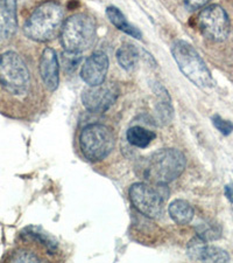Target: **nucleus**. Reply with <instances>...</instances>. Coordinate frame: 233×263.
<instances>
[{"label":"nucleus","instance_id":"f257e3e1","mask_svg":"<svg viewBox=\"0 0 233 263\" xmlns=\"http://www.w3.org/2000/svg\"><path fill=\"white\" fill-rule=\"evenodd\" d=\"M65 24V11L60 3L46 0L29 15L24 25V33L29 39L47 42L61 34Z\"/></svg>","mask_w":233,"mask_h":263},{"label":"nucleus","instance_id":"f03ea898","mask_svg":"<svg viewBox=\"0 0 233 263\" xmlns=\"http://www.w3.org/2000/svg\"><path fill=\"white\" fill-rule=\"evenodd\" d=\"M186 165L184 155L176 148H162L142 162L141 175L158 185L168 184L183 173Z\"/></svg>","mask_w":233,"mask_h":263},{"label":"nucleus","instance_id":"7ed1b4c3","mask_svg":"<svg viewBox=\"0 0 233 263\" xmlns=\"http://www.w3.org/2000/svg\"><path fill=\"white\" fill-rule=\"evenodd\" d=\"M172 54L180 70L194 84L204 89L214 86L209 68L192 45L182 40L176 41L172 47Z\"/></svg>","mask_w":233,"mask_h":263},{"label":"nucleus","instance_id":"20e7f679","mask_svg":"<svg viewBox=\"0 0 233 263\" xmlns=\"http://www.w3.org/2000/svg\"><path fill=\"white\" fill-rule=\"evenodd\" d=\"M96 40V23L92 16L77 13L68 18L62 26L61 42L67 52L82 53Z\"/></svg>","mask_w":233,"mask_h":263},{"label":"nucleus","instance_id":"39448f33","mask_svg":"<svg viewBox=\"0 0 233 263\" xmlns=\"http://www.w3.org/2000/svg\"><path fill=\"white\" fill-rule=\"evenodd\" d=\"M0 84L12 95L26 94L31 84V74L26 63L14 52L0 54Z\"/></svg>","mask_w":233,"mask_h":263},{"label":"nucleus","instance_id":"423d86ee","mask_svg":"<svg viewBox=\"0 0 233 263\" xmlns=\"http://www.w3.org/2000/svg\"><path fill=\"white\" fill-rule=\"evenodd\" d=\"M114 144L112 130L103 124H90L82 130L79 147L83 156L92 163L100 162L111 154Z\"/></svg>","mask_w":233,"mask_h":263},{"label":"nucleus","instance_id":"0eeeda50","mask_svg":"<svg viewBox=\"0 0 233 263\" xmlns=\"http://www.w3.org/2000/svg\"><path fill=\"white\" fill-rule=\"evenodd\" d=\"M197 25L206 39L215 42L224 41L230 33V19L219 5H210L198 14Z\"/></svg>","mask_w":233,"mask_h":263},{"label":"nucleus","instance_id":"6e6552de","mask_svg":"<svg viewBox=\"0 0 233 263\" xmlns=\"http://www.w3.org/2000/svg\"><path fill=\"white\" fill-rule=\"evenodd\" d=\"M130 199L134 209L148 218H158L163 210V196L159 190L145 182L131 186Z\"/></svg>","mask_w":233,"mask_h":263},{"label":"nucleus","instance_id":"1a4fd4ad","mask_svg":"<svg viewBox=\"0 0 233 263\" xmlns=\"http://www.w3.org/2000/svg\"><path fill=\"white\" fill-rule=\"evenodd\" d=\"M119 90L114 84H100L89 87L83 91L82 102L84 108L90 112H105L112 107Z\"/></svg>","mask_w":233,"mask_h":263},{"label":"nucleus","instance_id":"9d476101","mask_svg":"<svg viewBox=\"0 0 233 263\" xmlns=\"http://www.w3.org/2000/svg\"><path fill=\"white\" fill-rule=\"evenodd\" d=\"M109 69V58L103 52H96L89 57L80 69V78L89 87L100 86L105 81Z\"/></svg>","mask_w":233,"mask_h":263},{"label":"nucleus","instance_id":"9b49d317","mask_svg":"<svg viewBox=\"0 0 233 263\" xmlns=\"http://www.w3.org/2000/svg\"><path fill=\"white\" fill-rule=\"evenodd\" d=\"M188 256L190 260L198 262H227L230 256L225 250L206 245L200 237L190 241L188 245Z\"/></svg>","mask_w":233,"mask_h":263},{"label":"nucleus","instance_id":"f8f14e48","mask_svg":"<svg viewBox=\"0 0 233 263\" xmlns=\"http://www.w3.org/2000/svg\"><path fill=\"white\" fill-rule=\"evenodd\" d=\"M40 75L46 88L55 91L60 84V65L56 52L53 48H46L40 59Z\"/></svg>","mask_w":233,"mask_h":263},{"label":"nucleus","instance_id":"ddd939ff","mask_svg":"<svg viewBox=\"0 0 233 263\" xmlns=\"http://www.w3.org/2000/svg\"><path fill=\"white\" fill-rule=\"evenodd\" d=\"M16 28V0H0V40L13 36Z\"/></svg>","mask_w":233,"mask_h":263},{"label":"nucleus","instance_id":"4468645a","mask_svg":"<svg viewBox=\"0 0 233 263\" xmlns=\"http://www.w3.org/2000/svg\"><path fill=\"white\" fill-rule=\"evenodd\" d=\"M107 15L113 26H116L119 31L129 34V35L135 37V39H141L142 37V34L139 31V28L133 26L132 24H130L129 21H127L126 16L121 13L119 8L114 6H109L107 8Z\"/></svg>","mask_w":233,"mask_h":263},{"label":"nucleus","instance_id":"2eb2a0df","mask_svg":"<svg viewBox=\"0 0 233 263\" xmlns=\"http://www.w3.org/2000/svg\"><path fill=\"white\" fill-rule=\"evenodd\" d=\"M169 215L171 218L179 224H188L194 219L195 212L193 206L185 200H174L169 205Z\"/></svg>","mask_w":233,"mask_h":263},{"label":"nucleus","instance_id":"dca6fc26","mask_svg":"<svg viewBox=\"0 0 233 263\" xmlns=\"http://www.w3.org/2000/svg\"><path fill=\"white\" fill-rule=\"evenodd\" d=\"M139 59V49L134 45L129 44V42L121 45V47L117 52V60L119 62L121 68H124L125 70H133L135 66L138 65Z\"/></svg>","mask_w":233,"mask_h":263},{"label":"nucleus","instance_id":"f3484780","mask_svg":"<svg viewBox=\"0 0 233 263\" xmlns=\"http://www.w3.org/2000/svg\"><path fill=\"white\" fill-rule=\"evenodd\" d=\"M126 137L127 141L133 146L143 148L147 147L154 141L155 134L153 131L142 128V126H132V128L127 130Z\"/></svg>","mask_w":233,"mask_h":263},{"label":"nucleus","instance_id":"a211bd4d","mask_svg":"<svg viewBox=\"0 0 233 263\" xmlns=\"http://www.w3.org/2000/svg\"><path fill=\"white\" fill-rule=\"evenodd\" d=\"M28 233L26 235H28L29 237H33L34 240H36L37 242H40L42 246L48 249V252L50 253H55L57 250V242L55 241V239L53 236H50L48 233L42 232L41 230L36 227H32L28 228Z\"/></svg>","mask_w":233,"mask_h":263},{"label":"nucleus","instance_id":"6ab92c4d","mask_svg":"<svg viewBox=\"0 0 233 263\" xmlns=\"http://www.w3.org/2000/svg\"><path fill=\"white\" fill-rule=\"evenodd\" d=\"M197 235L203 241H213L217 240L220 237V230L216 224L203 223L197 227Z\"/></svg>","mask_w":233,"mask_h":263},{"label":"nucleus","instance_id":"aec40b11","mask_svg":"<svg viewBox=\"0 0 233 263\" xmlns=\"http://www.w3.org/2000/svg\"><path fill=\"white\" fill-rule=\"evenodd\" d=\"M80 61V53L66 52L62 55V66L66 71H73Z\"/></svg>","mask_w":233,"mask_h":263},{"label":"nucleus","instance_id":"412c9836","mask_svg":"<svg viewBox=\"0 0 233 263\" xmlns=\"http://www.w3.org/2000/svg\"><path fill=\"white\" fill-rule=\"evenodd\" d=\"M213 123H214L215 128L224 136H228L233 131L232 123L230 121L224 120V118H222L219 115H215L213 117Z\"/></svg>","mask_w":233,"mask_h":263},{"label":"nucleus","instance_id":"4be33fe9","mask_svg":"<svg viewBox=\"0 0 233 263\" xmlns=\"http://www.w3.org/2000/svg\"><path fill=\"white\" fill-rule=\"evenodd\" d=\"M13 262H37L40 261V258L36 255H34L33 253L29 252H18L14 254V256L11 258Z\"/></svg>","mask_w":233,"mask_h":263},{"label":"nucleus","instance_id":"5701e85b","mask_svg":"<svg viewBox=\"0 0 233 263\" xmlns=\"http://www.w3.org/2000/svg\"><path fill=\"white\" fill-rule=\"evenodd\" d=\"M184 2H185L186 7H188L189 10L195 11L203 6H205L206 4L210 2V0H184Z\"/></svg>","mask_w":233,"mask_h":263},{"label":"nucleus","instance_id":"b1692460","mask_svg":"<svg viewBox=\"0 0 233 263\" xmlns=\"http://www.w3.org/2000/svg\"><path fill=\"white\" fill-rule=\"evenodd\" d=\"M225 196L233 203V184H228L225 186Z\"/></svg>","mask_w":233,"mask_h":263}]
</instances>
